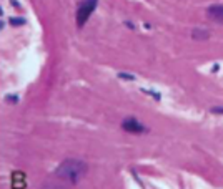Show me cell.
<instances>
[{
    "instance_id": "6da1fadb",
    "label": "cell",
    "mask_w": 223,
    "mask_h": 189,
    "mask_svg": "<svg viewBox=\"0 0 223 189\" xmlns=\"http://www.w3.org/2000/svg\"><path fill=\"white\" fill-rule=\"evenodd\" d=\"M87 163L82 159H75V158H68L65 161L58 164V168L55 169V176L60 181L68 184H77L82 181V178L87 174Z\"/></svg>"
},
{
    "instance_id": "7a4b0ae2",
    "label": "cell",
    "mask_w": 223,
    "mask_h": 189,
    "mask_svg": "<svg viewBox=\"0 0 223 189\" xmlns=\"http://www.w3.org/2000/svg\"><path fill=\"white\" fill-rule=\"evenodd\" d=\"M97 4H98V0H80L78 2L77 12H75V22H77L78 28H82L87 23V20L97 8Z\"/></svg>"
},
{
    "instance_id": "3957f363",
    "label": "cell",
    "mask_w": 223,
    "mask_h": 189,
    "mask_svg": "<svg viewBox=\"0 0 223 189\" xmlns=\"http://www.w3.org/2000/svg\"><path fill=\"white\" fill-rule=\"evenodd\" d=\"M122 129L127 131V133H132V134H142V133H147V128L138 123V119L133 116H128L125 118L123 123H122Z\"/></svg>"
},
{
    "instance_id": "277c9868",
    "label": "cell",
    "mask_w": 223,
    "mask_h": 189,
    "mask_svg": "<svg viewBox=\"0 0 223 189\" xmlns=\"http://www.w3.org/2000/svg\"><path fill=\"white\" fill-rule=\"evenodd\" d=\"M207 17L210 18V20H213V22H217V23H222V25H223V5H212V7H208Z\"/></svg>"
},
{
    "instance_id": "5b68a950",
    "label": "cell",
    "mask_w": 223,
    "mask_h": 189,
    "mask_svg": "<svg viewBox=\"0 0 223 189\" xmlns=\"http://www.w3.org/2000/svg\"><path fill=\"white\" fill-rule=\"evenodd\" d=\"M192 37L195 40H207V38H210V32L202 30V28H195V30L192 32Z\"/></svg>"
},
{
    "instance_id": "8992f818",
    "label": "cell",
    "mask_w": 223,
    "mask_h": 189,
    "mask_svg": "<svg viewBox=\"0 0 223 189\" xmlns=\"http://www.w3.org/2000/svg\"><path fill=\"white\" fill-rule=\"evenodd\" d=\"M118 77L123 78V80H135V77H133V75H127V73H120Z\"/></svg>"
},
{
    "instance_id": "52a82bcc",
    "label": "cell",
    "mask_w": 223,
    "mask_h": 189,
    "mask_svg": "<svg viewBox=\"0 0 223 189\" xmlns=\"http://www.w3.org/2000/svg\"><path fill=\"white\" fill-rule=\"evenodd\" d=\"M10 23H17V25H23L25 20H22V18H10Z\"/></svg>"
},
{
    "instance_id": "ba28073f",
    "label": "cell",
    "mask_w": 223,
    "mask_h": 189,
    "mask_svg": "<svg viewBox=\"0 0 223 189\" xmlns=\"http://www.w3.org/2000/svg\"><path fill=\"white\" fill-rule=\"evenodd\" d=\"M213 113H223V108H213Z\"/></svg>"
}]
</instances>
